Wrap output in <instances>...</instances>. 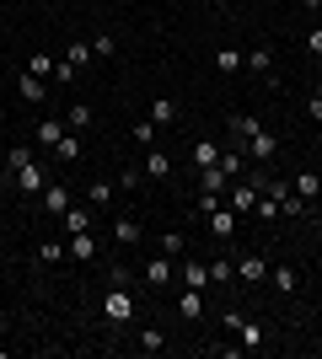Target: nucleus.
I'll list each match as a JSON object with an SVG mask.
<instances>
[{
	"label": "nucleus",
	"mask_w": 322,
	"mask_h": 359,
	"mask_svg": "<svg viewBox=\"0 0 322 359\" xmlns=\"http://www.w3.org/2000/svg\"><path fill=\"white\" fill-rule=\"evenodd\" d=\"M102 316L113 322V327H129V322H135V295H129V285H107Z\"/></svg>",
	"instance_id": "obj_1"
},
{
	"label": "nucleus",
	"mask_w": 322,
	"mask_h": 359,
	"mask_svg": "<svg viewBox=\"0 0 322 359\" xmlns=\"http://www.w3.org/2000/svg\"><path fill=\"white\" fill-rule=\"evenodd\" d=\"M65 252L76 257V263H92V257H97V236H92V231H70V241H65Z\"/></svg>",
	"instance_id": "obj_10"
},
{
	"label": "nucleus",
	"mask_w": 322,
	"mask_h": 359,
	"mask_svg": "<svg viewBox=\"0 0 322 359\" xmlns=\"http://www.w3.org/2000/svg\"><path fill=\"white\" fill-rule=\"evenodd\" d=\"M0 327H6V306H0Z\"/></svg>",
	"instance_id": "obj_43"
},
{
	"label": "nucleus",
	"mask_w": 322,
	"mask_h": 359,
	"mask_svg": "<svg viewBox=\"0 0 322 359\" xmlns=\"http://www.w3.org/2000/svg\"><path fill=\"white\" fill-rule=\"evenodd\" d=\"M86 204H92L97 215H107V204H113V182H107V177H97L92 188H86Z\"/></svg>",
	"instance_id": "obj_18"
},
{
	"label": "nucleus",
	"mask_w": 322,
	"mask_h": 359,
	"mask_svg": "<svg viewBox=\"0 0 322 359\" xmlns=\"http://www.w3.org/2000/svg\"><path fill=\"white\" fill-rule=\"evenodd\" d=\"M236 279H242V285H263V279H269V257H258V252L236 257Z\"/></svg>",
	"instance_id": "obj_6"
},
{
	"label": "nucleus",
	"mask_w": 322,
	"mask_h": 359,
	"mask_svg": "<svg viewBox=\"0 0 322 359\" xmlns=\"http://www.w3.org/2000/svg\"><path fill=\"white\" fill-rule=\"evenodd\" d=\"M135 344L145 348V354H161V348H167V338H161L156 327H140V338H135Z\"/></svg>",
	"instance_id": "obj_31"
},
{
	"label": "nucleus",
	"mask_w": 322,
	"mask_h": 359,
	"mask_svg": "<svg viewBox=\"0 0 322 359\" xmlns=\"http://www.w3.org/2000/svg\"><path fill=\"white\" fill-rule=\"evenodd\" d=\"M65 241H43V247H38V263H65Z\"/></svg>",
	"instance_id": "obj_34"
},
{
	"label": "nucleus",
	"mask_w": 322,
	"mask_h": 359,
	"mask_svg": "<svg viewBox=\"0 0 322 359\" xmlns=\"http://www.w3.org/2000/svg\"><path fill=\"white\" fill-rule=\"evenodd\" d=\"M38 210H43V215H60V220H65V210H70V188H65V182H48L43 194H38Z\"/></svg>",
	"instance_id": "obj_4"
},
{
	"label": "nucleus",
	"mask_w": 322,
	"mask_h": 359,
	"mask_svg": "<svg viewBox=\"0 0 322 359\" xmlns=\"http://www.w3.org/2000/svg\"><path fill=\"white\" fill-rule=\"evenodd\" d=\"M54 161H60V166L81 161V135H70V129H65V140H60V145H54Z\"/></svg>",
	"instance_id": "obj_22"
},
{
	"label": "nucleus",
	"mask_w": 322,
	"mask_h": 359,
	"mask_svg": "<svg viewBox=\"0 0 322 359\" xmlns=\"http://www.w3.org/2000/svg\"><path fill=\"white\" fill-rule=\"evenodd\" d=\"M301 6H311V11H317V6H322V0H301Z\"/></svg>",
	"instance_id": "obj_42"
},
{
	"label": "nucleus",
	"mask_w": 322,
	"mask_h": 359,
	"mask_svg": "<svg viewBox=\"0 0 322 359\" xmlns=\"http://www.w3.org/2000/svg\"><path fill=\"white\" fill-rule=\"evenodd\" d=\"M145 172H151L156 182H167V177H172V156H167V150H156V145H151V150H145Z\"/></svg>",
	"instance_id": "obj_17"
},
{
	"label": "nucleus",
	"mask_w": 322,
	"mask_h": 359,
	"mask_svg": "<svg viewBox=\"0 0 322 359\" xmlns=\"http://www.w3.org/2000/svg\"><path fill=\"white\" fill-rule=\"evenodd\" d=\"M65 123H70V129H86V123H92V102H70Z\"/></svg>",
	"instance_id": "obj_30"
},
{
	"label": "nucleus",
	"mask_w": 322,
	"mask_h": 359,
	"mask_svg": "<svg viewBox=\"0 0 322 359\" xmlns=\"http://www.w3.org/2000/svg\"><path fill=\"white\" fill-rule=\"evenodd\" d=\"M140 236L145 231H140L135 215H113V247H140Z\"/></svg>",
	"instance_id": "obj_7"
},
{
	"label": "nucleus",
	"mask_w": 322,
	"mask_h": 359,
	"mask_svg": "<svg viewBox=\"0 0 322 359\" xmlns=\"http://www.w3.org/2000/svg\"><path fill=\"white\" fill-rule=\"evenodd\" d=\"M215 161H220V145H215V140H194V166H199V172H210Z\"/></svg>",
	"instance_id": "obj_23"
},
{
	"label": "nucleus",
	"mask_w": 322,
	"mask_h": 359,
	"mask_svg": "<svg viewBox=\"0 0 322 359\" xmlns=\"http://www.w3.org/2000/svg\"><path fill=\"white\" fill-rule=\"evenodd\" d=\"M226 327L242 338L247 348H263V322H247V316H236V311H226Z\"/></svg>",
	"instance_id": "obj_5"
},
{
	"label": "nucleus",
	"mask_w": 322,
	"mask_h": 359,
	"mask_svg": "<svg viewBox=\"0 0 322 359\" xmlns=\"http://www.w3.org/2000/svg\"><path fill=\"white\" fill-rule=\"evenodd\" d=\"M6 166H11V177L22 172V166H32V145H11L6 150Z\"/></svg>",
	"instance_id": "obj_28"
},
{
	"label": "nucleus",
	"mask_w": 322,
	"mask_h": 359,
	"mask_svg": "<svg viewBox=\"0 0 322 359\" xmlns=\"http://www.w3.org/2000/svg\"><path fill=\"white\" fill-rule=\"evenodd\" d=\"M258 182H247V177H231V188H226V204H231V210H236V215H253V210H258Z\"/></svg>",
	"instance_id": "obj_2"
},
{
	"label": "nucleus",
	"mask_w": 322,
	"mask_h": 359,
	"mask_svg": "<svg viewBox=\"0 0 322 359\" xmlns=\"http://www.w3.org/2000/svg\"><path fill=\"white\" fill-rule=\"evenodd\" d=\"M92 220H97V210H65V231H92Z\"/></svg>",
	"instance_id": "obj_27"
},
{
	"label": "nucleus",
	"mask_w": 322,
	"mask_h": 359,
	"mask_svg": "<svg viewBox=\"0 0 322 359\" xmlns=\"http://www.w3.org/2000/svg\"><path fill=\"white\" fill-rule=\"evenodd\" d=\"M220 172H226V177H242V150H220Z\"/></svg>",
	"instance_id": "obj_33"
},
{
	"label": "nucleus",
	"mask_w": 322,
	"mask_h": 359,
	"mask_svg": "<svg viewBox=\"0 0 322 359\" xmlns=\"http://www.w3.org/2000/svg\"><path fill=\"white\" fill-rule=\"evenodd\" d=\"M92 60H97L92 43H70V48H65V65H70V70H86Z\"/></svg>",
	"instance_id": "obj_24"
},
{
	"label": "nucleus",
	"mask_w": 322,
	"mask_h": 359,
	"mask_svg": "<svg viewBox=\"0 0 322 359\" xmlns=\"http://www.w3.org/2000/svg\"><path fill=\"white\" fill-rule=\"evenodd\" d=\"M269 285H274V290H279V295H290V290H295V285H301V273H295V269H290V263H269Z\"/></svg>",
	"instance_id": "obj_15"
},
{
	"label": "nucleus",
	"mask_w": 322,
	"mask_h": 359,
	"mask_svg": "<svg viewBox=\"0 0 322 359\" xmlns=\"http://www.w3.org/2000/svg\"><path fill=\"white\" fill-rule=\"evenodd\" d=\"M140 172H145V166H140ZM140 172L135 166H119V188H140Z\"/></svg>",
	"instance_id": "obj_38"
},
{
	"label": "nucleus",
	"mask_w": 322,
	"mask_h": 359,
	"mask_svg": "<svg viewBox=\"0 0 322 359\" xmlns=\"http://www.w3.org/2000/svg\"><path fill=\"white\" fill-rule=\"evenodd\" d=\"M311 97H322V75H317V81H311Z\"/></svg>",
	"instance_id": "obj_41"
},
{
	"label": "nucleus",
	"mask_w": 322,
	"mask_h": 359,
	"mask_svg": "<svg viewBox=\"0 0 322 359\" xmlns=\"http://www.w3.org/2000/svg\"><path fill=\"white\" fill-rule=\"evenodd\" d=\"M16 97H22V102H43V97H48V81H43V75H32V70H22Z\"/></svg>",
	"instance_id": "obj_13"
},
{
	"label": "nucleus",
	"mask_w": 322,
	"mask_h": 359,
	"mask_svg": "<svg viewBox=\"0 0 322 359\" xmlns=\"http://www.w3.org/2000/svg\"><path fill=\"white\" fill-rule=\"evenodd\" d=\"M307 48H311V54H317V60H322V27H311V38H307Z\"/></svg>",
	"instance_id": "obj_40"
},
{
	"label": "nucleus",
	"mask_w": 322,
	"mask_h": 359,
	"mask_svg": "<svg viewBox=\"0 0 322 359\" xmlns=\"http://www.w3.org/2000/svg\"><path fill=\"white\" fill-rule=\"evenodd\" d=\"M231 279H236V263L215 257V263H210V285H231Z\"/></svg>",
	"instance_id": "obj_29"
},
{
	"label": "nucleus",
	"mask_w": 322,
	"mask_h": 359,
	"mask_svg": "<svg viewBox=\"0 0 322 359\" xmlns=\"http://www.w3.org/2000/svg\"><path fill=\"white\" fill-rule=\"evenodd\" d=\"M242 65H247V54H242V48H215V75H236V70H242Z\"/></svg>",
	"instance_id": "obj_16"
},
{
	"label": "nucleus",
	"mask_w": 322,
	"mask_h": 359,
	"mask_svg": "<svg viewBox=\"0 0 322 359\" xmlns=\"http://www.w3.org/2000/svg\"><path fill=\"white\" fill-rule=\"evenodd\" d=\"M247 70H253V75H263V81H269V75H274V48H269V43L247 48Z\"/></svg>",
	"instance_id": "obj_14"
},
{
	"label": "nucleus",
	"mask_w": 322,
	"mask_h": 359,
	"mask_svg": "<svg viewBox=\"0 0 322 359\" xmlns=\"http://www.w3.org/2000/svg\"><path fill=\"white\" fill-rule=\"evenodd\" d=\"M161 252H167V257H183L188 252V236H183V231H167V236H161Z\"/></svg>",
	"instance_id": "obj_32"
},
{
	"label": "nucleus",
	"mask_w": 322,
	"mask_h": 359,
	"mask_svg": "<svg viewBox=\"0 0 322 359\" xmlns=\"http://www.w3.org/2000/svg\"><path fill=\"white\" fill-rule=\"evenodd\" d=\"M65 129H70V123H60V118H43L38 129H32V135H38V145H48V150H54V145L65 140Z\"/></svg>",
	"instance_id": "obj_19"
},
{
	"label": "nucleus",
	"mask_w": 322,
	"mask_h": 359,
	"mask_svg": "<svg viewBox=\"0 0 322 359\" xmlns=\"http://www.w3.org/2000/svg\"><path fill=\"white\" fill-rule=\"evenodd\" d=\"M210 236L215 241H231V236H236V210H231V204L210 210Z\"/></svg>",
	"instance_id": "obj_8"
},
{
	"label": "nucleus",
	"mask_w": 322,
	"mask_h": 359,
	"mask_svg": "<svg viewBox=\"0 0 322 359\" xmlns=\"http://www.w3.org/2000/svg\"><path fill=\"white\" fill-rule=\"evenodd\" d=\"M210 6H220V0H210Z\"/></svg>",
	"instance_id": "obj_44"
},
{
	"label": "nucleus",
	"mask_w": 322,
	"mask_h": 359,
	"mask_svg": "<svg viewBox=\"0 0 322 359\" xmlns=\"http://www.w3.org/2000/svg\"><path fill=\"white\" fill-rule=\"evenodd\" d=\"M253 215H258V220H279V204H274L269 194H263V198H258V210H253Z\"/></svg>",
	"instance_id": "obj_37"
},
{
	"label": "nucleus",
	"mask_w": 322,
	"mask_h": 359,
	"mask_svg": "<svg viewBox=\"0 0 322 359\" xmlns=\"http://www.w3.org/2000/svg\"><path fill=\"white\" fill-rule=\"evenodd\" d=\"M183 285H188V290H204V285H210V263L188 257V263H183Z\"/></svg>",
	"instance_id": "obj_20"
},
{
	"label": "nucleus",
	"mask_w": 322,
	"mask_h": 359,
	"mask_svg": "<svg viewBox=\"0 0 322 359\" xmlns=\"http://www.w3.org/2000/svg\"><path fill=\"white\" fill-rule=\"evenodd\" d=\"M129 135H135V145H145V150H151V145H156V118L145 113L140 123H129Z\"/></svg>",
	"instance_id": "obj_26"
},
{
	"label": "nucleus",
	"mask_w": 322,
	"mask_h": 359,
	"mask_svg": "<svg viewBox=\"0 0 322 359\" xmlns=\"http://www.w3.org/2000/svg\"><path fill=\"white\" fill-rule=\"evenodd\" d=\"M151 118H156V129H161V123H177V102H172V97H156Z\"/></svg>",
	"instance_id": "obj_25"
},
{
	"label": "nucleus",
	"mask_w": 322,
	"mask_h": 359,
	"mask_svg": "<svg viewBox=\"0 0 322 359\" xmlns=\"http://www.w3.org/2000/svg\"><path fill=\"white\" fill-rule=\"evenodd\" d=\"M92 54H97V60H107V54H119V43H113V32H97V38H92Z\"/></svg>",
	"instance_id": "obj_36"
},
{
	"label": "nucleus",
	"mask_w": 322,
	"mask_h": 359,
	"mask_svg": "<svg viewBox=\"0 0 322 359\" xmlns=\"http://www.w3.org/2000/svg\"><path fill=\"white\" fill-rule=\"evenodd\" d=\"M177 316H183V322H199L204 316V290H177Z\"/></svg>",
	"instance_id": "obj_12"
},
{
	"label": "nucleus",
	"mask_w": 322,
	"mask_h": 359,
	"mask_svg": "<svg viewBox=\"0 0 322 359\" xmlns=\"http://www.w3.org/2000/svg\"><path fill=\"white\" fill-rule=\"evenodd\" d=\"M16 188H22L27 198H38V194L48 188V172H43L38 161H32V166H22V172H16Z\"/></svg>",
	"instance_id": "obj_9"
},
{
	"label": "nucleus",
	"mask_w": 322,
	"mask_h": 359,
	"mask_svg": "<svg viewBox=\"0 0 322 359\" xmlns=\"http://www.w3.org/2000/svg\"><path fill=\"white\" fill-rule=\"evenodd\" d=\"M247 156H253V161H258V166H269V161H274V156H279V140H274V135H269V129H263V123H258V129L247 135Z\"/></svg>",
	"instance_id": "obj_3"
},
{
	"label": "nucleus",
	"mask_w": 322,
	"mask_h": 359,
	"mask_svg": "<svg viewBox=\"0 0 322 359\" xmlns=\"http://www.w3.org/2000/svg\"><path fill=\"white\" fill-rule=\"evenodd\" d=\"M32 75H43V81H54V70H60V60H48V54H32V65H27Z\"/></svg>",
	"instance_id": "obj_35"
},
{
	"label": "nucleus",
	"mask_w": 322,
	"mask_h": 359,
	"mask_svg": "<svg viewBox=\"0 0 322 359\" xmlns=\"http://www.w3.org/2000/svg\"><path fill=\"white\" fill-rule=\"evenodd\" d=\"M317 194H322V172H295V198H307V204H311Z\"/></svg>",
	"instance_id": "obj_21"
},
{
	"label": "nucleus",
	"mask_w": 322,
	"mask_h": 359,
	"mask_svg": "<svg viewBox=\"0 0 322 359\" xmlns=\"http://www.w3.org/2000/svg\"><path fill=\"white\" fill-rule=\"evenodd\" d=\"M307 113H311V123H322V97H307Z\"/></svg>",
	"instance_id": "obj_39"
},
{
	"label": "nucleus",
	"mask_w": 322,
	"mask_h": 359,
	"mask_svg": "<svg viewBox=\"0 0 322 359\" xmlns=\"http://www.w3.org/2000/svg\"><path fill=\"white\" fill-rule=\"evenodd\" d=\"M145 285H151V290H167L172 285V257L167 252H156L151 263H145Z\"/></svg>",
	"instance_id": "obj_11"
}]
</instances>
